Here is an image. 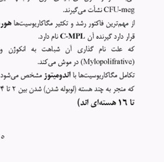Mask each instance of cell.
Returning a JSON list of instances; mask_svg holds the SVG:
<instances>
[{
	"mask_svg": "<svg viewBox=\"0 0 164 162\" xmlns=\"http://www.w3.org/2000/svg\"><path fill=\"white\" fill-rule=\"evenodd\" d=\"M105 100H103V101H99V105H103L104 103H105Z\"/></svg>",
	"mask_w": 164,
	"mask_h": 162,
	"instance_id": "1",
	"label": "cell"
},
{
	"mask_svg": "<svg viewBox=\"0 0 164 162\" xmlns=\"http://www.w3.org/2000/svg\"><path fill=\"white\" fill-rule=\"evenodd\" d=\"M130 101H131V105H133L134 104V100H132V99H130Z\"/></svg>",
	"mask_w": 164,
	"mask_h": 162,
	"instance_id": "2",
	"label": "cell"
},
{
	"mask_svg": "<svg viewBox=\"0 0 164 162\" xmlns=\"http://www.w3.org/2000/svg\"><path fill=\"white\" fill-rule=\"evenodd\" d=\"M50 92H51L50 89H49V88H48V89H47V90H46V93L49 94V93H50Z\"/></svg>",
	"mask_w": 164,
	"mask_h": 162,
	"instance_id": "3",
	"label": "cell"
},
{
	"mask_svg": "<svg viewBox=\"0 0 164 162\" xmlns=\"http://www.w3.org/2000/svg\"><path fill=\"white\" fill-rule=\"evenodd\" d=\"M67 76L68 77H70V75H71V72H70V71H69V72H68L67 73Z\"/></svg>",
	"mask_w": 164,
	"mask_h": 162,
	"instance_id": "4",
	"label": "cell"
},
{
	"mask_svg": "<svg viewBox=\"0 0 164 162\" xmlns=\"http://www.w3.org/2000/svg\"><path fill=\"white\" fill-rule=\"evenodd\" d=\"M120 62L121 64H124V58L122 59L121 60H120Z\"/></svg>",
	"mask_w": 164,
	"mask_h": 162,
	"instance_id": "5",
	"label": "cell"
},
{
	"mask_svg": "<svg viewBox=\"0 0 164 162\" xmlns=\"http://www.w3.org/2000/svg\"><path fill=\"white\" fill-rule=\"evenodd\" d=\"M122 75H123L124 78V77H127V73H126V74H125V73H124V72H122Z\"/></svg>",
	"mask_w": 164,
	"mask_h": 162,
	"instance_id": "6",
	"label": "cell"
},
{
	"mask_svg": "<svg viewBox=\"0 0 164 162\" xmlns=\"http://www.w3.org/2000/svg\"><path fill=\"white\" fill-rule=\"evenodd\" d=\"M116 60L115 58L112 59V64H115Z\"/></svg>",
	"mask_w": 164,
	"mask_h": 162,
	"instance_id": "7",
	"label": "cell"
},
{
	"mask_svg": "<svg viewBox=\"0 0 164 162\" xmlns=\"http://www.w3.org/2000/svg\"><path fill=\"white\" fill-rule=\"evenodd\" d=\"M66 89H65V86H63L62 88H61V91H65Z\"/></svg>",
	"mask_w": 164,
	"mask_h": 162,
	"instance_id": "8",
	"label": "cell"
},
{
	"mask_svg": "<svg viewBox=\"0 0 164 162\" xmlns=\"http://www.w3.org/2000/svg\"><path fill=\"white\" fill-rule=\"evenodd\" d=\"M102 64H103V60H99V65L101 66Z\"/></svg>",
	"mask_w": 164,
	"mask_h": 162,
	"instance_id": "9",
	"label": "cell"
},
{
	"mask_svg": "<svg viewBox=\"0 0 164 162\" xmlns=\"http://www.w3.org/2000/svg\"><path fill=\"white\" fill-rule=\"evenodd\" d=\"M91 106L92 108H94V107H96V106H97V105H94V104H91Z\"/></svg>",
	"mask_w": 164,
	"mask_h": 162,
	"instance_id": "10",
	"label": "cell"
},
{
	"mask_svg": "<svg viewBox=\"0 0 164 162\" xmlns=\"http://www.w3.org/2000/svg\"><path fill=\"white\" fill-rule=\"evenodd\" d=\"M122 101L125 102V103H126V106H127V100H126V99H122Z\"/></svg>",
	"mask_w": 164,
	"mask_h": 162,
	"instance_id": "11",
	"label": "cell"
},
{
	"mask_svg": "<svg viewBox=\"0 0 164 162\" xmlns=\"http://www.w3.org/2000/svg\"><path fill=\"white\" fill-rule=\"evenodd\" d=\"M74 93H76V87L75 85H74Z\"/></svg>",
	"mask_w": 164,
	"mask_h": 162,
	"instance_id": "12",
	"label": "cell"
},
{
	"mask_svg": "<svg viewBox=\"0 0 164 162\" xmlns=\"http://www.w3.org/2000/svg\"><path fill=\"white\" fill-rule=\"evenodd\" d=\"M34 92V89H30V91H29V93H30V94H31V93H33Z\"/></svg>",
	"mask_w": 164,
	"mask_h": 162,
	"instance_id": "13",
	"label": "cell"
},
{
	"mask_svg": "<svg viewBox=\"0 0 164 162\" xmlns=\"http://www.w3.org/2000/svg\"><path fill=\"white\" fill-rule=\"evenodd\" d=\"M79 101H80V98L78 99L77 100V105H78V106H80V103H79Z\"/></svg>",
	"mask_w": 164,
	"mask_h": 162,
	"instance_id": "14",
	"label": "cell"
},
{
	"mask_svg": "<svg viewBox=\"0 0 164 162\" xmlns=\"http://www.w3.org/2000/svg\"><path fill=\"white\" fill-rule=\"evenodd\" d=\"M85 102L86 103V104H87V105H88V104H89V99H86Z\"/></svg>",
	"mask_w": 164,
	"mask_h": 162,
	"instance_id": "15",
	"label": "cell"
},
{
	"mask_svg": "<svg viewBox=\"0 0 164 162\" xmlns=\"http://www.w3.org/2000/svg\"><path fill=\"white\" fill-rule=\"evenodd\" d=\"M128 91H134V89H133V87H131V88H129V89H128Z\"/></svg>",
	"mask_w": 164,
	"mask_h": 162,
	"instance_id": "16",
	"label": "cell"
},
{
	"mask_svg": "<svg viewBox=\"0 0 164 162\" xmlns=\"http://www.w3.org/2000/svg\"><path fill=\"white\" fill-rule=\"evenodd\" d=\"M78 63H79V61H75V64H74V66L75 67V66H76V65H77V64H78Z\"/></svg>",
	"mask_w": 164,
	"mask_h": 162,
	"instance_id": "17",
	"label": "cell"
},
{
	"mask_svg": "<svg viewBox=\"0 0 164 162\" xmlns=\"http://www.w3.org/2000/svg\"><path fill=\"white\" fill-rule=\"evenodd\" d=\"M103 76H104V77H108V75H107V73H106L105 72H104Z\"/></svg>",
	"mask_w": 164,
	"mask_h": 162,
	"instance_id": "18",
	"label": "cell"
},
{
	"mask_svg": "<svg viewBox=\"0 0 164 162\" xmlns=\"http://www.w3.org/2000/svg\"><path fill=\"white\" fill-rule=\"evenodd\" d=\"M86 51V50H85V49H81V51H82V53H85Z\"/></svg>",
	"mask_w": 164,
	"mask_h": 162,
	"instance_id": "19",
	"label": "cell"
},
{
	"mask_svg": "<svg viewBox=\"0 0 164 162\" xmlns=\"http://www.w3.org/2000/svg\"><path fill=\"white\" fill-rule=\"evenodd\" d=\"M25 78H26V77H25V76H23V77H21V80H24Z\"/></svg>",
	"mask_w": 164,
	"mask_h": 162,
	"instance_id": "20",
	"label": "cell"
},
{
	"mask_svg": "<svg viewBox=\"0 0 164 162\" xmlns=\"http://www.w3.org/2000/svg\"><path fill=\"white\" fill-rule=\"evenodd\" d=\"M53 65V64L52 63H48V66H49V67H52Z\"/></svg>",
	"mask_w": 164,
	"mask_h": 162,
	"instance_id": "21",
	"label": "cell"
},
{
	"mask_svg": "<svg viewBox=\"0 0 164 162\" xmlns=\"http://www.w3.org/2000/svg\"><path fill=\"white\" fill-rule=\"evenodd\" d=\"M106 91H108L109 92H111V89H110V88H108L107 87V88L106 89Z\"/></svg>",
	"mask_w": 164,
	"mask_h": 162,
	"instance_id": "22",
	"label": "cell"
},
{
	"mask_svg": "<svg viewBox=\"0 0 164 162\" xmlns=\"http://www.w3.org/2000/svg\"><path fill=\"white\" fill-rule=\"evenodd\" d=\"M70 51L69 50V49H67V50H66V51H65V53H67V54H68V53H69V52H70Z\"/></svg>",
	"mask_w": 164,
	"mask_h": 162,
	"instance_id": "23",
	"label": "cell"
},
{
	"mask_svg": "<svg viewBox=\"0 0 164 162\" xmlns=\"http://www.w3.org/2000/svg\"><path fill=\"white\" fill-rule=\"evenodd\" d=\"M73 73L74 77L75 79H76V78H77V77H76V75H75V73H74V72H73V73Z\"/></svg>",
	"mask_w": 164,
	"mask_h": 162,
	"instance_id": "24",
	"label": "cell"
},
{
	"mask_svg": "<svg viewBox=\"0 0 164 162\" xmlns=\"http://www.w3.org/2000/svg\"><path fill=\"white\" fill-rule=\"evenodd\" d=\"M131 61H132L131 64H132V65H134V60L132 59V60H131Z\"/></svg>",
	"mask_w": 164,
	"mask_h": 162,
	"instance_id": "25",
	"label": "cell"
},
{
	"mask_svg": "<svg viewBox=\"0 0 164 162\" xmlns=\"http://www.w3.org/2000/svg\"><path fill=\"white\" fill-rule=\"evenodd\" d=\"M62 64H63H63H65V63H66V62H65V60H62Z\"/></svg>",
	"mask_w": 164,
	"mask_h": 162,
	"instance_id": "26",
	"label": "cell"
},
{
	"mask_svg": "<svg viewBox=\"0 0 164 162\" xmlns=\"http://www.w3.org/2000/svg\"><path fill=\"white\" fill-rule=\"evenodd\" d=\"M10 78H11V79H12V80H15V79H16V77H11Z\"/></svg>",
	"mask_w": 164,
	"mask_h": 162,
	"instance_id": "27",
	"label": "cell"
},
{
	"mask_svg": "<svg viewBox=\"0 0 164 162\" xmlns=\"http://www.w3.org/2000/svg\"><path fill=\"white\" fill-rule=\"evenodd\" d=\"M63 65V64H62V63H58V67H62Z\"/></svg>",
	"mask_w": 164,
	"mask_h": 162,
	"instance_id": "28",
	"label": "cell"
},
{
	"mask_svg": "<svg viewBox=\"0 0 164 162\" xmlns=\"http://www.w3.org/2000/svg\"><path fill=\"white\" fill-rule=\"evenodd\" d=\"M82 102L84 103V105H87V104H86V103L85 102V101H82Z\"/></svg>",
	"mask_w": 164,
	"mask_h": 162,
	"instance_id": "29",
	"label": "cell"
},
{
	"mask_svg": "<svg viewBox=\"0 0 164 162\" xmlns=\"http://www.w3.org/2000/svg\"><path fill=\"white\" fill-rule=\"evenodd\" d=\"M23 93V91H22V89H20V91H18V93Z\"/></svg>",
	"mask_w": 164,
	"mask_h": 162,
	"instance_id": "30",
	"label": "cell"
},
{
	"mask_svg": "<svg viewBox=\"0 0 164 162\" xmlns=\"http://www.w3.org/2000/svg\"><path fill=\"white\" fill-rule=\"evenodd\" d=\"M23 93H26V92H27V89H24V90H23Z\"/></svg>",
	"mask_w": 164,
	"mask_h": 162,
	"instance_id": "31",
	"label": "cell"
},
{
	"mask_svg": "<svg viewBox=\"0 0 164 162\" xmlns=\"http://www.w3.org/2000/svg\"><path fill=\"white\" fill-rule=\"evenodd\" d=\"M111 51H117V49L116 48H113L112 49H111Z\"/></svg>",
	"mask_w": 164,
	"mask_h": 162,
	"instance_id": "32",
	"label": "cell"
},
{
	"mask_svg": "<svg viewBox=\"0 0 164 162\" xmlns=\"http://www.w3.org/2000/svg\"><path fill=\"white\" fill-rule=\"evenodd\" d=\"M99 60L96 61V64H99Z\"/></svg>",
	"mask_w": 164,
	"mask_h": 162,
	"instance_id": "33",
	"label": "cell"
},
{
	"mask_svg": "<svg viewBox=\"0 0 164 162\" xmlns=\"http://www.w3.org/2000/svg\"><path fill=\"white\" fill-rule=\"evenodd\" d=\"M103 63H105V64H107V60H104Z\"/></svg>",
	"mask_w": 164,
	"mask_h": 162,
	"instance_id": "34",
	"label": "cell"
},
{
	"mask_svg": "<svg viewBox=\"0 0 164 162\" xmlns=\"http://www.w3.org/2000/svg\"><path fill=\"white\" fill-rule=\"evenodd\" d=\"M124 79V77H123V75H121V76L120 77V80H122V79Z\"/></svg>",
	"mask_w": 164,
	"mask_h": 162,
	"instance_id": "35",
	"label": "cell"
},
{
	"mask_svg": "<svg viewBox=\"0 0 164 162\" xmlns=\"http://www.w3.org/2000/svg\"><path fill=\"white\" fill-rule=\"evenodd\" d=\"M112 103L114 104V105H116V102L115 101H112Z\"/></svg>",
	"mask_w": 164,
	"mask_h": 162,
	"instance_id": "36",
	"label": "cell"
},
{
	"mask_svg": "<svg viewBox=\"0 0 164 162\" xmlns=\"http://www.w3.org/2000/svg\"><path fill=\"white\" fill-rule=\"evenodd\" d=\"M129 51H133L134 49H133V48H130L129 49Z\"/></svg>",
	"mask_w": 164,
	"mask_h": 162,
	"instance_id": "37",
	"label": "cell"
},
{
	"mask_svg": "<svg viewBox=\"0 0 164 162\" xmlns=\"http://www.w3.org/2000/svg\"><path fill=\"white\" fill-rule=\"evenodd\" d=\"M103 51H106L105 48V47H104V46H103Z\"/></svg>",
	"mask_w": 164,
	"mask_h": 162,
	"instance_id": "38",
	"label": "cell"
},
{
	"mask_svg": "<svg viewBox=\"0 0 164 162\" xmlns=\"http://www.w3.org/2000/svg\"><path fill=\"white\" fill-rule=\"evenodd\" d=\"M84 77V75L83 74H81V75H80V77Z\"/></svg>",
	"mask_w": 164,
	"mask_h": 162,
	"instance_id": "39",
	"label": "cell"
},
{
	"mask_svg": "<svg viewBox=\"0 0 164 162\" xmlns=\"http://www.w3.org/2000/svg\"><path fill=\"white\" fill-rule=\"evenodd\" d=\"M99 99H97V105H99Z\"/></svg>",
	"mask_w": 164,
	"mask_h": 162,
	"instance_id": "40",
	"label": "cell"
},
{
	"mask_svg": "<svg viewBox=\"0 0 164 162\" xmlns=\"http://www.w3.org/2000/svg\"><path fill=\"white\" fill-rule=\"evenodd\" d=\"M107 73V75L108 76H109V75H110V72H108L107 73Z\"/></svg>",
	"mask_w": 164,
	"mask_h": 162,
	"instance_id": "41",
	"label": "cell"
},
{
	"mask_svg": "<svg viewBox=\"0 0 164 162\" xmlns=\"http://www.w3.org/2000/svg\"><path fill=\"white\" fill-rule=\"evenodd\" d=\"M86 51H89V47H87V48H86Z\"/></svg>",
	"mask_w": 164,
	"mask_h": 162,
	"instance_id": "42",
	"label": "cell"
},
{
	"mask_svg": "<svg viewBox=\"0 0 164 162\" xmlns=\"http://www.w3.org/2000/svg\"><path fill=\"white\" fill-rule=\"evenodd\" d=\"M108 77H114V75H111V74H110V75H109V76H108Z\"/></svg>",
	"mask_w": 164,
	"mask_h": 162,
	"instance_id": "43",
	"label": "cell"
},
{
	"mask_svg": "<svg viewBox=\"0 0 164 162\" xmlns=\"http://www.w3.org/2000/svg\"><path fill=\"white\" fill-rule=\"evenodd\" d=\"M119 101L120 105H122V103H121V100H120V99H119Z\"/></svg>",
	"mask_w": 164,
	"mask_h": 162,
	"instance_id": "44",
	"label": "cell"
},
{
	"mask_svg": "<svg viewBox=\"0 0 164 162\" xmlns=\"http://www.w3.org/2000/svg\"><path fill=\"white\" fill-rule=\"evenodd\" d=\"M13 52V51L12 50V49H11V50H10V51H9V53H12Z\"/></svg>",
	"mask_w": 164,
	"mask_h": 162,
	"instance_id": "45",
	"label": "cell"
},
{
	"mask_svg": "<svg viewBox=\"0 0 164 162\" xmlns=\"http://www.w3.org/2000/svg\"><path fill=\"white\" fill-rule=\"evenodd\" d=\"M42 50H43V51H48V50H47V49H46V48H44V49H42Z\"/></svg>",
	"mask_w": 164,
	"mask_h": 162,
	"instance_id": "46",
	"label": "cell"
},
{
	"mask_svg": "<svg viewBox=\"0 0 164 162\" xmlns=\"http://www.w3.org/2000/svg\"><path fill=\"white\" fill-rule=\"evenodd\" d=\"M59 77H60V78H62V77H63V75H59Z\"/></svg>",
	"mask_w": 164,
	"mask_h": 162,
	"instance_id": "47",
	"label": "cell"
},
{
	"mask_svg": "<svg viewBox=\"0 0 164 162\" xmlns=\"http://www.w3.org/2000/svg\"><path fill=\"white\" fill-rule=\"evenodd\" d=\"M84 75V77H88V75H87V74H85V75Z\"/></svg>",
	"mask_w": 164,
	"mask_h": 162,
	"instance_id": "48",
	"label": "cell"
},
{
	"mask_svg": "<svg viewBox=\"0 0 164 162\" xmlns=\"http://www.w3.org/2000/svg\"><path fill=\"white\" fill-rule=\"evenodd\" d=\"M77 52H78V53H82V51H81V50H79V51H77Z\"/></svg>",
	"mask_w": 164,
	"mask_h": 162,
	"instance_id": "49",
	"label": "cell"
},
{
	"mask_svg": "<svg viewBox=\"0 0 164 162\" xmlns=\"http://www.w3.org/2000/svg\"><path fill=\"white\" fill-rule=\"evenodd\" d=\"M82 105H84V103H82H82H81L80 104V106H82Z\"/></svg>",
	"mask_w": 164,
	"mask_h": 162,
	"instance_id": "50",
	"label": "cell"
},
{
	"mask_svg": "<svg viewBox=\"0 0 164 162\" xmlns=\"http://www.w3.org/2000/svg\"><path fill=\"white\" fill-rule=\"evenodd\" d=\"M69 65V62H68V61H67V67H68Z\"/></svg>",
	"mask_w": 164,
	"mask_h": 162,
	"instance_id": "51",
	"label": "cell"
},
{
	"mask_svg": "<svg viewBox=\"0 0 164 162\" xmlns=\"http://www.w3.org/2000/svg\"><path fill=\"white\" fill-rule=\"evenodd\" d=\"M15 86H13V91H15Z\"/></svg>",
	"mask_w": 164,
	"mask_h": 162,
	"instance_id": "52",
	"label": "cell"
},
{
	"mask_svg": "<svg viewBox=\"0 0 164 162\" xmlns=\"http://www.w3.org/2000/svg\"><path fill=\"white\" fill-rule=\"evenodd\" d=\"M25 77H30V75H25Z\"/></svg>",
	"mask_w": 164,
	"mask_h": 162,
	"instance_id": "53",
	"label": "cell"
},
{
	"mask_svg": "<svg viewBox=\"0 0 164 162\" xmlns=\"http://www.w3.org/2000/svg\"><path fill=\"white\" fill-rule=\"evenodd\" d=\"M32 50L34 51H36V49H32Z\"/></svg>",
	"mask_w": 164,
	"mask_h": 162,
	"instance_id": "54",
	"label": "cell"
},
{
	"mask_svg": "<svg viewBox=\"0 0 164 162\" xmlns=\"http://www.w3.org/2000/svg\"><path fill=\"white\" fill-rule=\"evenodd\" d=\"M0 77H3V74H1V75H0Z\"/></svg>",
	"mask_w": 164,
	"mask_h": 162,
	"instance_id": "55",
	"label": "cell"
},
{
	"mask_svg": "<svg viewBox=\"0 0 164 162\" xmlns=\"http://www.w3.org/2000/svg\"><path fill=\"white\" fill-rule=\"evenodd\" d=\"M94 105H97V101H95V102L94 103Z\"/></svg>",
	"mask_w": 164,
	"mask_h": 162,
	"instance_id": "56",
	"label": "cell"
},
{
	"mask_svg": "<svg viewBox=\"0 0 164 162\" xmlns=\"http://www.w3.org/2000/svg\"><path fill=\"white\" fill-rule=\"evenodd\" d=\"M114 77H117V75H115V74H114Z\"/></svg>",
	"mask_w": 164,
	"mask_h": 162,
	"instance_id": "57",
	"label": "cell"
},
{
	"mask_svg": "<svg viewBox=\"0 0 164 162\" xmlns=\"http://www.w3.org/2000/svg\"><path fill=\"white\" fill-rule=\"evenodd\" d=\"M1 138H2V139H4V136H1Z\"/></svg>",
	"mask_w": 164,
	"mask_h": 162,
	"instance_id": "58",
	"label": "cell"
},
{
	"mask_svg": "<svg viewBox=\"0 0 164 162\" xmlns=\"http://www.w3.org/2000/svg\"><path fill=\"white\" fill-rule=\"evenodd\" d=\"M101 51H102V49H99V53H100Z\"/></svg>",
	"mask_w": 164,
	"mask_h": 162,
	"instance_id": "59",
	"label": "cell"
},
{
	"mask_svg": "<svg viewBox=\"0 0 164 162\" xmlns=\"http://www.w3.org/2000/svg\"><path fill=\"white\" fill-rule=\"evenodd\" d=\"M52 63H53V65H54V64H55V63H56V61H53V62Z\"/></svg>",
	"mask_w": 164,
	"mask_h": 162,
	"instance_id": "60",
	"label": "cell"
},
{
	"mask_svg": "<svg viewBox=\"0 0 164 162\" xmlns=\"http://www.w3.org/2000/svg\"><path fill=\"white\" fill-rule=\"evenodd\" d=\"M79 91H82V89H81V88H79Z\"/></svg>",
	"mask_w": 164,
	"mask_h": 162,
	"instance_id": "61",
	"label": "cell"
},
{
	"mask_svg": "<svg viewBox=\"0 0 164 162\" xmlns=\"http://www.w3.org/2000/svg\"><path fill=\"white\" fill-rule=\"evenodd\" d=\"M81 73H80V72H79V77H80V75H81Z\"/></svg>",
	"mask_w": 164,
	"mask_h": 162,
	"instance_id": "62",
	"label": "cell"
},
{
	"mask_svg": "<svg viewBox=\"0 0 164 162\" xmlns=\"http://www.w3.org/2000/svg\"><path fill=\"white\" fill-rule=\"evenodd\" d=\"M93 51V50H92L91 49H89V51Z\"/></svg>",
	"mask_w": 164,
	"mask_h": 162,
	"instance_id": "63",
	"label": "cell"
},
{
	"mask_svg": "<svg viewBox=\"0 0 164 162\" xmlns=\"http://www.w3.org/2000/svg\"><path fill=\"white\" fill-rule=\"evenodd\" d=\"M0 138H1V136H0Z\"/></svg>",
	"mask_w": 164,
	"mask_h": 162,
	"instance_id": "64",
	"label": "cell"
}]
</instances>
